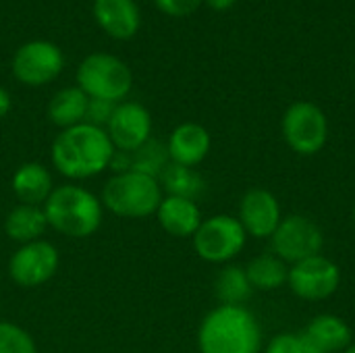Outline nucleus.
Instances as JSON below:
<instances>
[{
	"label": "nucleus",
	"mask_w": 355,
	"mask_h": 353,
	"mask_svg": "<svg viewBox=\"0 0 355 353\" xmlns=\"http://www.w3.org/2000/svg\"><path fill=\"white\" fill-rule=\"evenodd\" d=\"M114 146L106 129L81 123L62 129L50 148L52 166L69 179V183L85 181L108 171Z\"/></svg>",
	"instance_id": "f257e3e1"
},
{
	"label": "nucleus",
	"mask_w": 355,
	"mask_h": 353,
	"mask_svg": "<svg viewBox=\"0 0 355 353\" xmlns=\"http://www.w3.org/2000/svg\"><path fill=\"white\" fill-rule=\"evenodd\" d=\"M262 329L245 306H216L200 322V353H260Z\"/></svg>",
	"instance_id": "f03ea898"
},
{
	"label": "nucleus",
	"mask_w": 355,
	"mask_h": 353,
	"mask_svg": "<svg viewBox=\"0 0 355 353\" xmlns=\"http://www.w3.org/2000/svg\"><path fill=\"white\" fill-rule=\"evenodd\" d=\"M42 208L48 227L71 239L92 237L104 221L102 200L79 183L56 185Z\"/></svg>",
	"instance_id": "7ed1b4c3"
},
{
	"label": "nucleus",
	"mask_w": 355,
	"mask_h": 353,
	"mask_svg": "<svg viewBox=\"0 0 355 353\" xmlns=\"http://www.w3.org/2000/svg\"><path fill=\"white\" fill-rule=\"evenodd\" d=\"M164 193L158 179L127 171L112 175L102 187V206L119 218H148L156 214Z\"/></svg>",
	"instance_id": "20e7f679"
},
{
	"label": "nucleus",
	"mask_w": 355,
	"mask_h": 353,
	"mask_svg": "<svg viewBox=\"0 0 355 353\" xmlns=\"http://www.w3.org/2000/svg\"><path fill=\"white\" fill-rule=\"evenodd\" d=\"M77 87L96 100L123 102L133 87L131 69L114 54H89L77 69Z\"/></svg>",
	"instance_id": "39448f33"
},
{
	"label": "nucleus",
	"mask_w": 355,
	"mask_h": 353,
	"mask_svg": "<svg viewBox=\"0 0 355 353\" xmlns=\"http://www.w3.org/2000/svg\"><path fill=\"white\" fill-rule=\"evenodd\" d=\"M191 243L196 254L204 262L225 266L243 252L248 243V233L243 231L237 216L214 214L202 221L200 229L191 237Z\"/></svg>",
	"instance_id": "423d86ee"
},
{
	"label": "nucleus",
	"mask_w": 355,
	"mask_h": 353,
	"mask_svg": "<svg viewBox=\"0 0 355 353\" xmlns=\"http://www.w3.org/2000/svg\"><path fill=\"white\" fill-rule=\"evenodd\" d=\"M281 133L291 152L300 156H314L329 141V119L318 104L300 100L285 110Z\"/></svg>",
	"instance_id": "0eeeda50"
},
{
	"label": "nucleus",
	"mask_w": 355,
	"mask_h": 353,
	"mask_svg": "<svg viewBox=\"0 0 355 353\" xmlns=\"http://www.w3.org/2000/svg\"><path fill=\"white\" fill-rule=\"evenodd\" d=\"M270 246L272 254L291 266L322 254L324 233L312 218L304 214H287L270 237Z\"/></svg>",
	"instance_id": "6e6552de"
},
{
	"label": "nucleus",
	"mask_w": 355,
	"mask_h": 353,
	"mask_svg": "<svg viewBox=\"0 0 355 353\" xmlns=\"http://www.w3.org/2000/svg\"><path fill=\"white\" fill-rule=\"evenodd\" d=\"M60 256L54 243L37 239L19 246L8 260V277L21 289H35L46 285L58 270Z\"/></svg>",
	"instance_id": "1a4fd4ad"
},
{
	"label": "nucleus",
	"mask_w": 355,
	"mask_h": 353,
	"mask_svg": "<svg viewBox=\"0 0 355 353\" xmlns=\"http://www.w3.org/2000/svg\"><path fill=\"white\" fill-rule=\"evenodd\" d=\"M341 285V268L324 254L312 256L289 266L287 287L304 302H324L337 293Z\"/></svg>",
	"instance_id": "9d476101"
},
{
	"label": "nucleus",
	"mask_w": 355,
	"mask_h": 353,
	"mask_svg": "<svg viewBox=\"0 0 355 353\" xmlns=\"http://www.w3.org/2000/svg\"><path fill=\"white\" fill-rule=\"evenodd\" d=\"M64 58L56 44L46 40H33L23 44L12 56V75L31 87L54 81L62 71Z\"/></svg>",
	"instance_id": "9b49d317"
},
{
	"label": "nucleus",
	"mask_w": 355,
	"mask_h": 353,
	"mask_svg": "<svg viewBox=\"0 0 355 353\" xmlns=\"http://www.w3.org/2000/svg\"><path fill=\"white\" fill-rule=\"evenodd\" d=\"M106 133L119 152H135L152 137V114L139 102H119Z\"/></svg>",
	"instance_id": "f8f14e48"
},
{
	"label": "nucleus",
	"mask_w": 355,
	"mask_h": 353,
	"mask_svg": "<svg viewBox=\"0 0 355 353\" xmlns=\"http://www.w3.org/2000/svg\"><path fill=\"white\" fill-rule=\"evenodd\" d=\"M237 221L241 223L248 237L270 239L283 221L279 198L264 187H254L245 191L239 202Z\"/></svg>",
	"instance_id": "ddd939ff"
},
{
	"label": "nucleus",
	"mask_w": 355,
	"mask_h": 353,
	"mask_svg": "<svg viewBox=\"0 0 355 353\" xmlns=\"http://www.w3.org/2000/svg\"><path fill=\"white\" fill-rule=\"evenodd\" d=\"M212 137L208 129L200 123H181L177 125L166 141V150L171 156V162L183 164V166H200L206 156L210 154Z\"/></svg>",
	"instance_id": "4468645a"
},
{
	"label": "nucleus",
	"mask_w": 355,
	"mask_h": 353,
	"mask_svg": "<svg viewBox=\"0 0 355 353\" xmlns=\"http://www.w3.org/2000/svg\"><path fill=\"white\" fill-rule=\"evenodd\" d=\"M154 216L160 229L177 239H191L204 221L198 202L175 196H164Z\"/></svg>",
	"instance_id": "2eb2a0df"
},
{
	"label": "nucleus",
	"mask_w": 355,
	"mask_h": 353,
	"mask_svg": "<svg viewBox=\"0 0 355 353\" xmlns=\"http://www.w3.org/2000/svg\"><path fill=\"white\" fill-rule=\"evenodd\" d=\"M54 179L46 164L42 162H23L10 179V189L19 204L44 206V202L54 191Z\"/></svg>",
	"instance_id": "dca6fc26"
},
{
	"label": "nucleus",
	"mask_w": 355,
	"mask_h": 353,
	"mask_svg": "<svg viewBox=\"0 0 355 353\" xmlns=\"http://www.w3.org/2000/svg\"><path fill=\"white\" fill-rule=\"evenodd\" d=\"M94 17L114 40H129L139 29V8L133 0H94Z\"/></svg>",
	"instance_id": "f3484780"
},
{
	"label": "nucleus",
	"mask_w": 355,
	"mask_h": 353,
	"mask_svg": "<svg viewBox=\"0 0 355 353\" xmlns=\"http://www.w3.org/2000/svg\"><path fill=\"white\" fill-rule=\"evenodd\" d=\"M302 335L322 353H343L352 345L349 325L335 314L316 316Z\"/></svg>",
	"instance_id": "a211bd4d"
},
{
	"label": "nucleus",
	"mask_w": 355,
	"mask_h": 353,
	"mask_svg": "<svg viewBox=\"0 0 355 353\" xmlns=\"http://www.w3.org/2000/svg\"><path fill=\"white\" fill-rule=\"evenodd\" d=\"M48 229V221L42 206L31 204H17L4 218V233L10 241L25 246L44 237Z\"/></svg>",
	"instance_id": "6ab92c4d"
},
{
	"label": "nucleus",
	"mask_w": 355,
	"mask_h": 353,
	"mask_svg": "<svg viewBox=\"0 0 355 353\" xmlns=\"http://www.w3.org/2000/svg\"><path fill=\"white\" fill-rule=\"evenodd\" d=\"M87 104H89V98L77 85L62 87L48 102V119L52 125L60 127V131L81 125L85 123Z\"/></svg>",
	"instance_id": "aec40b11"
},
{
	"label": "nucleus",
	"mask_w": 355,
	"mask_h": 353,
	"mask_svg": "<svg viewBox=\"0 0 355 353\" xmlns=\"http://www.w3.org/2000/svg\"><path fill=\"white\" fill-rule=\"evenodd\" d=\"M254 293L245 266L225 264L214 277V298L218 306H243Z\"/></svg>",
	"instance_id": "412c9836"
},
{
	"label": "nucleus",
	"mask_w": 355,
	"mask_h": 353,
	"mask_svg": "<svg viewBox=\"0 0 355 353\" xmlns=\"http://www.w3.org/2000/svg\"><path fill=\"white\" fill-rule=\"evenodd\" d=\"M158 183L164 196L185 198L193 202H198V198H202L206 191V179L200 175V171L175 162L164 169V173L158 177Z\"/></svg>",
	"instance_id": "4be33fe9"
},
{
	"label": "nucleus",
	"mask_w": 355,
	"mask_h": 353,
	"mask_svg": "<svg viewBox=\"0 0 355 353\" xmlns=\"http://www.w3.org/2000/svg\"><path fill=\"white\" fill-rule=\"evenodd\" d=\"M245 273L254 291H277L287 285L289 264L270 252L252 258L245 266Z\"/></svg>",
	"instance_id": "5701e85b"
},
{
	"label": "nucleus",
	"mask_w": 355,
	"mask_h": 353,
	"mask_svg": "<svg viewBox=\"0 0 355 353\" xmlns=\"http://www.w3.org/2000/svg\"><path fill=\"white\" fill-rule=\"evenodd\" d=\"M168 164H171V156L166 144H162L160 139L150 137L144 146L131 152V171L135 173L158 179Z\"/></svg>",
	"instance_id": "b1692460"
},
{
	"label": "nucleus",
	"mask_w": 355,
	"mask_h": 353,
	"mask_svg": "<svg viewBox=\"0 0 355 353\" xmlns=\"http://www.w3.org/2000/svg\"><path fill=\"white\" fill-rule=\"evenodd\" d=\"M0 353H37V345L23 327L0 320Z\"/></svg>",
	"instance_id": "393cba45"
},
{
	"label": "nucleus",
	"mask_w": 355,
	"mask_h": 353,
	"mask_svg": "<svg viewBox=\"0 0 355 353\" xmlns=\"http://www.w3.org/2000/svg\"><path fill=\"white\" fill-rule=\"evenodd\" d=\"M306 343L302 333H279L270 339L266 353H304Z\"/></svg>",
	"instance_id": "a878e982"
},
{
	"label": "nucleus",
	"mask_w": 355,
	"mask_h": 353,
	"mask_svg": "<svg viewBox=\"0 0 355 353\" xmlns=\"http://www.w3.org/2000/svg\"><path fill=\"white\" fill-rule=\"evenodd\" d=\"M114 108H116V104H114V102L89 98L87 112H85V123L106 129L108 121L112 119V112H114Z\"/></svg>",
	"instance_id": "bb28decb"
},
{
	"label": "nucleus",
	"mask_w": 355,
	"mask_h": 353,
	"mask_svg": "<svg viewBox=\"0 0 355 353\" xmlns=\"http://www.w3.org/2000/svg\"><path fill=\"white\" fill-rule=\"evenodd\" d=\"M156 6L171 17H187L200 8L204 0H154Z\"/></svg>",
	"instance_id": "cd10ccee"
},
{
	"label": "nucleus",
	"mask_w": 355,
	"mask_h": 353,
	"mask_svg": "<svg viewBox=\"0 0 355 353\" xmlns=\"http://www.w3.org/2000/svg\"><path fill=\"white\" fill-rule=\"evenodd\" d=\"M8 110H10V96L4 87H0V119L6 117Z\"/></svg>",
	"instance_id": "c85d7f7f"
},
{
	"label": "nucleus",
	"mask_w": 355,
	"mask_h": 353,
	"mask_svg": "<svg viewBox=\"0 0 355 353\" xmlns=\"http://www.w3.org/2000/svg\"><path fill=\"white\" fill-rule=\"evenodd\" d=\"M212 10H229L237 0H204Z\"/></svg>",
	"instance_id": "c756f323"
},
{
	"label": "nucleus",
	"mask_w": 355,
	"mask_h": 353,
	"mask_svg": "<svg viewBox=\"0 0 355 353\" xmlns=\"http://www.w3.org/2000/svg\"><path fill=\"white\" fill-rule=\"evenodd\" d=\"M343 353H355V343H352V345H349V347H347Z\"/></svg>",
	"instance_id": "7c9ffc66"
},
{
	"label": "nucleus",
	"mask_w": 355,
	"mask_h": 353,
	"mask_svg": "<svg viewBox=\"0 0 355 353\" xmlns=\"http://www.w3.org/2000/svg\"><path fill=\"white\" fill-rule=\"evenodd\" d=\"M352 218H354V223H355V204H354V210H352Z\"/></svg>",
	"instance_id": "2f4dec72"
}]
</instances>
